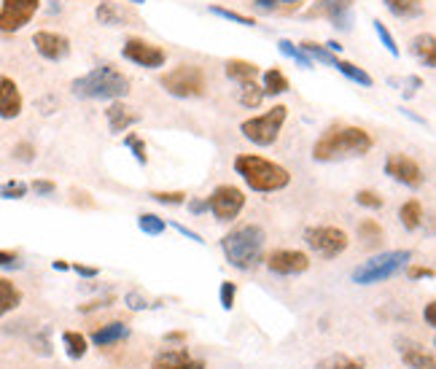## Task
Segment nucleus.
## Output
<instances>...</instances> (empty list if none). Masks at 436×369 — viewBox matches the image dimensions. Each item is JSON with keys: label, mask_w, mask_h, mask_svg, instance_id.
Returning <instances> with one entry per match:
<instances>
[{"label": "nucleus", "mask_w": 436, "mask_h": 369, "mask_svg": "<svg viewBox=\"0 0 436 369\" xmlns=\"http://www.w3.org/2000/svg\"><path fill=\"white\" fill-rule=\"evenodd\" d=\"M375 149V138L353 124H337L329 127L313 146V159L316 162H342V159H356L366 156Z\"/></svg>", "instance_id": "1"}, {"label": "nucleus", "mask_w": 436, "mask_h": 369, "mask_svg": "<svg viewBox=\"0 0 436 369\" xmlns=\"http://www.w3.org/2000/svg\"><path fill=\"white\" fill-rule=\"evenodd\" d=\"M264 246H267V232L259 224H245L221 237L226 262L240 273H251L264 262Z\"/></svg>", "instance_id": "2"}, {"label": "nucleus", "mask_w": 436, "mask_h": 369, "mask_svg": "<svg viewBox=\"0 0 436 369\" xmlns=\"http://www.w3.org/2000/svg\"><path fill=\"white\" fill-rule=\"evenodd\" d=\"M130 78L121 73L119 68L113 65H97L92 68L89 73L78 76L70 84V92L78 97V100H124L130 94Z\"/></svg>", "instance_id": "3"}, {"label": "nucleus", "mask_w": 436, "mask_h": 369, "mask_svg": "<svg viewBox=\"0 0 436 369\" xmlns=\"http://www.w3.org/2000/svg\"><path fill=\"white\" fill-rule=\"evenodd\" d=\"M235 173L245 181V186L251 192H261V194L283 192L291 184V173L283 165H278L272 159H264L259 154L235 156Z\"/></svg>", "instance_id": "4"}, {"label": "nucleus", "mask_w": 436, "mask_h": 369, "mask_svg": "<svg viewBox=\"0 0 436 369\" xmlns=\"http://www.w3.org/2000/svg\"><path fill=\"white\" fill-rule=\"evenodd\" d=\"M412 262V251L401 248V251H385V254H377L369 262L359 264L353 270V283L359 286H375V283H385L396 277L401 270H406Z\"/></svg>", "instance_id": "5"}, {"label": "nucleus", "mask_w": 436, "mask_h": 369, "mask_svg": "<svg viewBox=\"0 0 436 369\" xmlns=\"http://www.w3.org/2000/svg\"><path fill=\"white\" fill-rule=\"evenodd\" d=\"M288 119V108L286 106H272L270 111H264L261 116H251L240 124V132L245 140H251L254 146L267 149L272 143H278L280 138V130Z\"/></svg>", "instance_id": "6"}, {"label": "nucleus", "mask_w": 436, "mask_h": 369, "mask_svg": "<svg viewBox=\"0 0 436 369\" xmlns=\"http://www.w3.org/2000/svg\"><path fill=\"white\" fill-rule=\"evenodd\" d=\"M162 87H165L167 94H173L178 100H192V97H202L205 94L208 78H205V70L199 65L183 62V65H175L173 70H167L162 76Z\"/></svg>", "instance_id": "7"}, {"label": "nucleus", "mask_w": 436, "mask_h": 369, "mask_svg": "<svg viewBox=\"0 0 436 369\" xmlns=\"http://www.w3.org/2000/svg\"><path fill=\"white\" fill-rule=\"evenodd\" d=\"M304 243L310 251H316L320 259H337L340 254H345L347 246H350V237H347L345 230L340 227H307L304 230Z\"/></svg>", "instance_id": "8"}, {"label": "nucleus", "mask_w": 436, "mask_h": 369, "mask_svg": "<svg viewBox=\"0 0 436 369\" xmlns=\"http://www.w3.org/2000/svg\"><path fill=\"white\" fill-rule=\"evenodd\" d=\"M205 200H208V211L216 215V221H235L242 213V208H245L242 189L232 184L216 186L211 192V197H205Z\"/></svg>", "instance_id": "9"}, {"label": "nucleus", "mask_w": 436, "mask_h": 369, "mask_svg": "<svg viewBox=\"0 0 436 369\" xmlns=\"http://www.w3.org/2000/svg\"><path fill=\"white\" fill-rule=\"evenodd\" d=\"M353 3L356 0H316L304 16L307 19H326L337 30L347 32L353 27Z\"/></svg>", "instance_id": "10"}, {"label": "nucleus", "mask_w": 436, "mask_h": 369, "mask_svg": "<svg viewBox=\"0 0 436 369\" xmlns=\"http://www.w3.org/2000/svg\"><path fill=\"white\" fill-rule=\"evenodd\" d=\"M41 0H3L0 3V32H19L38 14Z\"/></svg>", "instance_id": "11"}, {"label": "nucleus", "mask_w": 436, "mask_h": 369, "mask_svg": "<svg viewBox=\"0 0 436 369\" xmlns=\"http://www.w3.org/2000/svg\"><path fill=\"white\" fill-rule=\"evenodd\" d=\"M121 57L130 60L137 68H146V70H156L162 68L167 60V51L162 46H154L143 38H127L124 46H121Z\"/></svg>", "instance_id": "12"}, {"label": "nucleus", "mask_w": 436, "mask_h": 369, "mask_svg": "<svg viewBox=\"0 0 436 369\" xmlns=\"http://www.w3.org/2000/svg\"><path fill=\"white\" fill-rule=\"evenodd\" d=\"M270 273L283 277H294L301 275L310 270V256L304 251H291V248H280V251H272L270 256L264 259Z\"/></svg>", "instance_id": "13"}, {"label": "nucleus", "mask_w": 436, "mask_h": 369, "mask_svg": "<svg viewBox=\"0 0 436 369\" xmlns=\"http://www.w3.org/2000/svg\"><path fill=\"white\" fill-rule=\"evenodd\" d=\"M385 175H391L393 181L409 186V189H421L425 184L423 168L406 154H391L385 159Z\"/></svg>", "instance_id": "14"}, {"label": "nucleus", "mask_w": 436, "mask_h": 369, "mask_svg": "<svg viewBox=\"0 0 436 369\" xmlns=\"http://www.w3.org/2000/svg\"><path fill=\"white\" fill-rule=\"evenodd\" d=\"M32 46H35V51L49 62H62L70 57V38L62 35V32L38 30L32 35Z\"/></svg>", "instance_id": "15"}, {"label": "nucleus", "mask_w": 436, "mask_h": 369, "mask_svg": "<svg viewBox=\"0 0 436 369\" xmlns=\"http://www.w3.org/2000/svg\"><path fill=\"white\" fill-rule=\"evenodd\" d=\"M22 108H25V100H22L16 81L8 76H0V119L11 122L22 113Z\"/></svg>", "instance_id": "16"}, {"label": "nucleus", "mask_w": 436, "mask_h": 369, "mask_svg": "<svg viewBox=\"0 0 436 369\" xmlns=\"http://www.w3.org/2000/svg\"><path fill=\"white\" fill-rule=\"evenodd\" d=\"M106 122H108V130H111L113 135H121V132H127L130 127H135V124L140 122V113H137L132 106H127V103H121V100H113V103L106 108Z\"/></svg>", "instance_id": "17"}, {"label": "nucleus", "mask_w": 436, "mask_h": 369, "mask_svg": "<svg viewBox=\"0 0 436 369\" xmlns=\"http://www.w3.org/2000/svg\"><path fill=\"white\" fill-rule=\"evenodd\" d=\"M399 354H401V361H404L409 369H436V358L431 351H425L418 342H409V339H401L399 342Z\"/></svg>", "instance_id": "18"}, {"label": "nucleus", "mask_w": 436, "mask_h": 369, "mask_svg": "<svg viewBox=\"0 0 436 369\" xmlns=\"http://www.w3.org/2000/svg\"><path fill=\"white\" fill-rule=\"evenodd\" d=\"M151 369H197V361L189 356L186 348H170L154 356Z\"/></svg>", "instance_id": "19"}, {"label": "nucleus", "mask_w": 436, "mask_h": 369, "mask_svg": "<svg viewBox=\"0 0 436 369\" xmlns=\"http://www.w3.org/2000/svg\"><path fill=\"white\" fill-rule=\"evenodd\" d=\"M130 334H132V329L124 321H111V323H103L100 329H94L89 339L97 348H108V345H116L121 339H127Z\"/></svg>", "instance_id": "20"}, {"label": "nucleus", "mask_w": 436, "mask_h": 369, "mask_svg": "<svg viewBox=\"0 0 436 369\" xmlns=\"http://www.w3.org/2000/svg\"><path fill=\"white\" fill-rule=\"evenodd\" d=\"M409 51L425 65V68H434L436 65V38L434 32H421L409 41Z\"/></svg>", "instance_id": "21"}, {"label": "nucleus", "mask_w": 436, "mask_h": 369, "mask_svg": "<svg viewBox=\"0 0 436 369\" xmlns=\"http://www.w3.org/2000/svg\"><path fill=\"white\" fill-rule=\"evenodd\" d=\"M259 73H261V70H259L256 62H248V60H229L226 62V76H229V81H235L237 87L256 81Z\"/></svg>", "instance_id": "22"}, {"label": "nucleus", "mask_w": 436, "mask_h": 369, "mask_svg": "<svg viewBox=\"0 0 436 369\" xmlns=\"http://www.w3.org/2000/svg\"><path fill=\"white\" fill-rule=\"evenodd\" d=\"M261 92L264 97H278V94H286L291 89V84H288V78L283 76V70L280 68H270V70H264L261 73Z\"/></svg>", "instance_id": "23"}, {"label": "nucleus", "mask_w": 436, "mask_h": 369, "mask_svg": "<svg viewBox=\"0 0 436 369\" xmlns=\"http://www.w3.org/2000/svg\"><path fill=\"white\" fill-rule=\"evenodd\" d=\"M334 70H337V73H342L345 78H350L353 84L363 87V89H369V87L375 84V78L369 76L363 68H359V65H353V62L342 60V57H337V62H334Z\"/></svg>", "instance_id": "24"}, {"label": "nucleus", "mask_w": 436, "mask_h": 369, "mask_svg": "<svg viewBox=\"0 0 436 369\" xmlns=\"http://www.w3.org/2000/svg\"><path fill=\"white\" fill-rule=\"evenodd\" d=\"M94 16H97V22L100 25H108V27H124V22L130 19V16L121 11L116 3H111V0H103L97 8H94Z\"/></svg>", "instance_id": "25"}, {"label": "nucleus", "mask_w": 436, "mask_h": 369, "mask_svg": "<svg viewBox=\"0 0 436 369\" xmlns=\"http://www.w3.org/2000/svg\"><path fill=\"white\" fill-rule=\"evenodd\" d=\"M19 305H22V292L16 289L11 280L0 277V318L8 315V313H14Z\"/></svg>", "instance_id": "26"}, {"label": "nucleus", "mask_w": 436, "mask_h": 369, "mask_svg": "<svg viewBox=\"0 0 436 369\" xmlns=\"http://www.w3.org/2000/svg\"><path fill=\"white\" fill-rule=\"evenodd\" d=\"M385 3V8L391 11L393 16H399V19H418L423 16V3L421 0H382Z\"/></svg>", "instance_id": "27"}, {"label": "nucleus", "mask_w": 436, "mask_h": 369, "mask_svg": "<svg viewBox=\"0 0 436 369\" xmlns=\"http://www.w3.org/2000/svg\"><path fill=\"white\" fill-rule=\"evenodd\" d=\"M62 345H65L68 358H73V361L84 358L87 351H89V339L84 337L81 332H65V334H62Z\"/></svg>", "instance_id": "28"}, {"label": "nucleus", "mask_w": 436, "mask_h": 369, "mask_svg": "<svg viewBox=\"0 0 436 369\" xmlns=\"http://www.w3.org/2000/svg\"><path fill=\"white\" fill-rule=\"evenodd\" d=\"M399 218L409 232L421 230L423 224V202L421 200H406L401 208H399Z\"/></svg>", "instance_id": "29"}, {"label": "nucleus", "mask_w": 436, "mask_h": 369, "mask_svg": "<svg viewBox=\"0 0 436 369\" xmlns=\"http://www.w3.org/2000/svg\"><path fill=\"white\" fill-rule=\"evenodd\" d=\"M304 0H254V8L261 14H280V11H297Z\"/></svg>", "instance_id": "30"}, {"label": "nucleus", "mask_w": 436, "mask_h": 369, "mask_svg": "<svg viewBox=\"0 0 436 369\" xmlns=\"http://www.w3.org/2000/svg\"><path fill=\"white\" fill-rule=\"evenodd\" d=\"M297 46L310 57V60H316V62H323V65H331L334 68V62H337V57L340 54H331L329 49L326 46H320V44H316V41H301V44H297Z\"/></svg>", "instance_id": "31"}, {"label": "nucleus", "mask_w": 436, "mask_h": 369, "mask_svg": "<svg viewBox=\"0 0 436 369\" xmlns=\"http://www.w3.org/2000/svg\"><path fill=\"white\" fill-rule=\"evenodd\" d=\"M137 230L143 234H151V237H159V234H165L167 224L165 218H159L156 213H140L137 215Z\"/></svg>", "instance_id": "32"}, {"label": "nucleus", "mask_w": 436, "mask_h": 369, "mask_svg": "<svg viewBox=\"0 0 436 369\" xmlns=\"http://www.w3.org/2000/svg\"><path fill=\"white\" fill-rule=\"evenodd\" d=\"M278 49H280V54H286L288 60H294L299 68H304V70H307V68H313V60H310V57H307V54H304L297 44H294V41L280 38V41H278Z\"/></svg>", "instance_id": "33"}, {"label": "nucleus", "mask_w": 436, "mask_h": 369, "mask_svg": "<svg viewBox=\"0 0 436 369\" xmlns=\"http://www.w3.org/2000/svg\"><path fill=\"white\" fill-rule=\"evenodd\" d=\"M318 369H363V358H350L345 354H334L329 358H323Z\"/></svg>", "instance_id": "34"}, {"label": "nucleus", "mask_w": 436, "mask_h": 369, "mask_svg": "<svg viewBox=\"0 0 436 369\" xmlns=\"http://www.w3.org/2000/svg\"><path fill=\"white\" fill-rule=\"evenodd\" d=\"M264 103V92H261V87L256 84V81H251V84H242L240 87V106L242 108H259Z\"/></svg>", "instance_id": "35"}, {"label": "nucleus", "mask_w": 436, "mask_h": 369, "mask_svg": "<svg viewBox=\"0 0 436 369\" xmlns=\"http://www.w3.org/2000/svg\"><path fill=\"white\" fill-rule=\"evenodd\" d=\"M208 11H211V14H216V16H221V19H226V22L242 25V27H256V19H254V16L237 14V11H232V8H224V6H211Z\"/></svg>", "instance_id": "36"}, {"label": "nucleus", "mask_w": 436, "mask_h": 369, "mask_svg": "<svg viewBox=\"0 0 436 369\" xmlns=\"http://www.w3.org/2000/svg\"><path fill=\"white\" fill-rule=\"evenodd\" d=\"M372 27H375L377 38H380V44L385 46V51H388L391 57H399L401 51H399V46H396V38H393V32L388 30V27H385V25H382L380 19H375V22H372Z\"/></svg>", "instance_id": "37"}, {"label": "nucleus", "mask_w": 436, "mask_h": 369, "mask_svg": "<svg viewBox=\"0 0 436 369\" xmlns=\"http://www.w3.org/2000/svg\"><path fill=\"white\" fill-rule=\"evenodd\" d=\"M359 234H361V240H366L372 246V243L382 240V227H380V221H375V218H363L361 224H359Z\"/></svg>", "instance_id": "38"}, {"label": "nucleus", "mask_w": 436, "mask_h": 369, "mask_svg": "<svg viewBox=\"0 0 436 369\" xmlns=\"http://www.w3.org/2000/svg\"><path fill=\"white\" fill-rule=\"evenodd\" d=\"M27 192H30V186L25 181H6L0 186V197L3 200H22V197H27Z\"/></svg>", "instance_id": "39"}, {"label": "nucleus", "mask_w": 436, "mask_h": 369, "mask_svg": "<svg viewBox=\"0 0 436 369\" xmlns=\"http://www.w3.org/2000/svg\"><path fill=\"white\" fill-rule=\"evenodd\" d=\"M356 202H359L361 208H369V211H380V208L385 205V197H380L372 189H361V192L356 194Z\"/></svg>", "instance_id": "40"}, {"label": "nucleus", "mask_w": 436, "mask_h": 369, "mask_svg": "<svg viewBox=\"0 0 436 369\" xmlns=\"http://www.w3.org/2000/svg\"><path fill=\"white\" fill-rule=\"evenodd\" d=\"M124 146L132 151V156H135L137 165H149V154H146V143L137 138V135H127L124 138Z\"/></svg>", "instance_id": "41"}, {"label": "nucleus", "mask_w": 436, "mask_h": 369, "mask_svg": "<svg viewBox=\"0 0 436 369\" xmlns=\"http://www.w3.org/2000/svg\"><path fill=\"white\" fill-rule=\"evenodd\" d=\"M235 296H237V283L224 280V283H221V289H218V302H221V308L224 310L235 308Z\"/></svg>", "instance_id": "42"}, {"label": "nucleus", "mask_w": 436, "mask_h": 369, "mask_svg": "<svg viewBox=\"0 0 436 369\" xmlns=\"http://www.w3.org/2000/svg\"><path fill=\"white\" fill-rule=\"evenodd\" d=\"M149 197L154 202H162V205H183L186 192H151Z\"/></svg>", "instance_id": "43"}, {"label": "nucleus", "mask_w": 436, "mask_h": 369, "mask_svg": "<svg viewBox=\"0 0 436 369\" xmlns=\"http://www.w3.org/2000/svg\"><path fill=\"white\" fill-rule=\"evenodd\" d=\"M124 305L132 310V313H140V310H149L151 305L146 302V296H140L137 292H127L124 294Z\"/></svg>", "instance_id": "44"}, {"label": "nucleus", "mask_w": 436, "mask_h": 369, "mask_svg": "<svg viewBox=\"0 0 436 369\" xmlns=\"http://www.w3.org/2000/svg\"><path fill=\"white\" fill-rule=\"evenodd\" d=\"M14 159H19V162H32L35 159V146L32 143H16L14 146Z\"/></svg>", "instance_id": "45"}, {"label": "nucleus", "mask_w": 436, "mask_h": 369, "mask_svg": "<svg viewBox=\"0 0 436 369\" xmlns=\"http://www.w3.org/2000/svg\"><path fill=\"white\" fill-rule=\"evenodd\" d=\"M30 189L38 194V197H51L54 192H57V184H51V181H44V178H35L30 184Z\"/></svg>", "instance_id": "46"}, {"label": "nucleus", "mask_w": 436, "mask_h": 369, "mask_svg": "<svg viewBox=\"0 0 436 369\" xmlns=\"http://www.w3.org/2000/svg\"><path fill=\"white\" fill-rule=\"evenodd\" d=\"M0 267H6V270H19L22 262H19V256L11 254V251H0Z\"/></svg>", "instance_id": "47"}, {"label": "nucleus", "mask_w": 436, "mask_h": 369, "mask_svg": "<svg viewBox=\"0 0 436 369\" xmlns=\"http://www.w3.org/2000/svg\"><path fill=\"white\" fill-rule=\"evenodd\" d=\"M186 205H189V211H192L194 215L208 213V200H205V197H194V200H186Z\"/></svg>", "instance_id": "48"}, {"label": "nucleus", "mask_w": 436, "mask_h": 369, "mask_svg": "<svg viewBox=\"0 0 436 369\" xmlns=\"http://www.w3.org/2000/svg\"><path fill=\"white\" fill-rule=\"evenodd\" d=\"M70 270L78 273L81 277H97L100 275V270H97V267H87V264H70Z\"/></svg>", "instance_id": "49"}, {"label": "nucleus", "mask_w": 436, "mask_h": 369, "mask_svg": "<svg viewBox=\"0 0 436 369\" xmlns=\"http://www.w3.org/2000/svg\"><path fill=\"white\" fill-rule=\"evenodd\" d=\"M406 275L412 277V280H421V277H434V270L431 267H409Z\"/></svg>", "instance_id": "50"}, {"label": "nucleus", "mask_w": 436, "mask_h": 369, "mask_svg": "<svg viewBox=\"0 0 436 369\" xmlns=\"http://www.w3.org/2000/svg\"><path fill=\"white\" fill-rule=\"evenodd\" d=\"M111 302H113V296H106V299H94V302H89V305H84V308H81V313H92V310L108 308Z\"/></svg>", "instance_id": "51"}, {"label": "nucleus", "mask_w": 436, "mask_h": 369, "mask_svg": "<svg viewBox=\"0 0 436 369\" xmlns=\"http://www.w3.org/2000/svg\"><path fill=\"white\" fill-rule=\"evenodd\" d=\"M423 87V78H418V76H409L406 78V92H404V97H412V94L418 92Z\"/></svg>", "instance_id": "52"}, {"label": "nucleus", "mask_w": 436, "mask_h": 369, "mask_svg": "<svg viewBox=\"0 0 436 369\" xmlns=\"http://www.w3.org/2000/svg\"><path fill=\"white\" fill-rule=\"evenodd\" d=\"M423 315H425V323L434 329V326H436V302H428V305H425V310H423Z\"/></svg>", "instance_id": "53"}, {"label": "nucleus", "mask_w": 436, "mask_h": 369, "mask_svg": "<svg viewBox=\"0 0 436 369\" xmlns=\"http://www.w3.org/2000/svg\"><path fill=\"white\" fill-rule=\"evenodd\" d=\"M173 227H175V230L181 232L183 237H189V240H194V243H199V246H202V243H205V240H202V237H199V234H197L194 230H186V227H183V224H173Z\"/></svg>", "instance_id": "54"}, {"label": "nucleus", "mask_w": 436, "mask_h": 369, "mask_svg": "<svg viewBox=\"0 0 436 369\" xmlns=\"http://www.w3.org/2000/svg\"><path fill=\"white\" fill-rule=\"evenodd\" d=\"M167 342H181V339H183V334H181V332H173V334H167Z\"/></svg>", "instance_id": "55"}, {"label": "nucleus", "mask_w": 436, "mask_h": 369, "mask_svg": "<svg viewBox=\"0 0 436 369\" xmlns=\"http://www.w3.org/2000/svg\"><path fill=\"white\" fill-rule=\"evenodd\" d=\"M54 270H70V264H65V262H54Z\"/></svg>", "instance_id": "56"}, {"label": "nucleus", "mask_w": 436, "mask_h": 369, "mask_svg": "<svg viewBox=\"0 0 436 369\" xmlns=\"http://www.w3.org/2000/svg\"><path fill=\"white\" fill-rule=\"evenodd\" d=\"M124 3H132V6H143L146 0H124Z\"/></svg>", "instance_id": "57"}]
</instances>
